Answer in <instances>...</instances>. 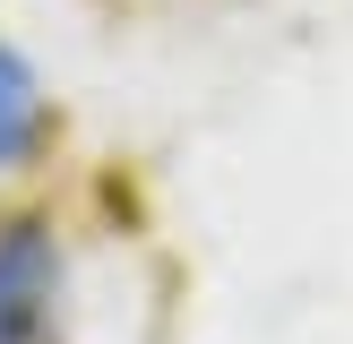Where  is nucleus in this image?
I'll list each match as a JSON object with an SVG mask.
<instances>
[{
	"label": "nucleus",
	"mask_w": 353,
	"mask_h": 344,
	"mask_svg": "<svg viewBox=\"0 0 353 344\" xmlns=\"http://www.w3.org/2000/svg\"><path fill=\"white\" fill-rule=\"evenodd\" d=\"M34 129H43V95H34L26 61L0 52V164H17V155L34 147Z\"/></svg>",
	"instance_id": "nucleus-2"
},
{
	"label": "nucleus",
	"mask_w": 353,
	"mask_h": 344,
	"mask_svg": "<svg viewBox=\"0 0 353 344\" xmlns=\"http://www.w3.org/2000/svg\"><path fill=\"white\" fill-rule=\"evenodd\" d=\"M52 310V241L34 224H9L0 233V344H34Z\"/></svg>",
	"instance_id": "nucleus-1"
}]
</instances>
